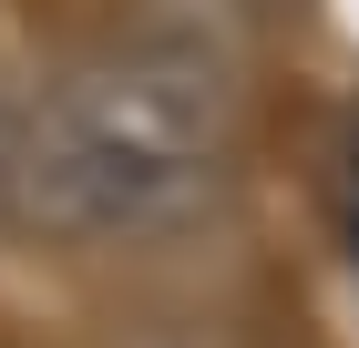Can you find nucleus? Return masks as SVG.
<instances>
[{
    "label": "nucleus",
    "instance_id": "7ed1b4c3",
    "mask_svg": "<svg viewBox=\"0 0 359 348\" xmlns=\"http://www.w3.org/2000/svg\"><path fill=\"white\" fill-rule=\"evenodd\" d=\"M349 236H359V174H349Z\"/></svg>",
    "mask_w": 359,
    "mask_h": 348
},
{
    "label": "nucleus",
    "instance_id": "f03ea898",
    "mask_svg": "<svg viewBox=\"0 0 359 348\" xmlns=\"http://www.w3.org/2000/svg\"><path fill=\"white\" fill-rule=\"evenodd\" d=\"M154 41H195V52H236L247 31L277 21V0H134Z\"/></svg>",
    "mask_w": 359,
    "mask_h": 348
},
{
    "label": "nucleus",
    "instance_id": "f257e3e1",
    "mask_svg": "<svg viewBox=\"0 0 359 348\" xmlns=\"http://www.w3.org/2000/svg\"><path fill=\"white\" fill-rule=\"evenodd\" d=\"M236 174L226 52L154 41L72 62L0 134V215L52 246H144L205 225Z\"/></svg>",
    "mask_w": 359,
    "mask_h": 348
}]
</instances>
